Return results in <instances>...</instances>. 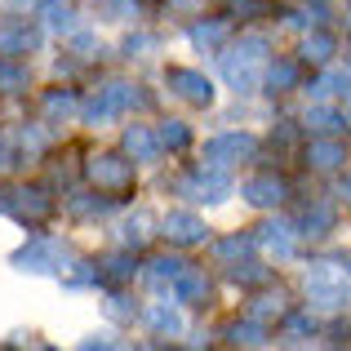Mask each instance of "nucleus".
I'll return each instance as SVG.
<instances>
[{
	"label": "nucleus",
	"instance_id": "4c0bfd02",
	"mask_svg": "<svg viewBox=\"0 0 351 351\" xmlns=\"http://www.w3.org/2000/svg\"><path fill=\"white\" fill-rule=\"evenodd\" d=\"M103 14L125 23V18H134V0H103Z\"/></svg>",
	"mask_w": 351,
	"mask_h": 351
},
{
	"label": "nucleus",
	"instance_id": "1a4fd4ad",
	"mask_svg": "<svg viewBox=\"0 0 351 351\" xmlns=\"http://www.w3.org/2000/svg\"><path fill=\"white\" fill-rule=\"evenodd\" d=\"M0 209L23 218V223H40V218L53 214V200L45 196L40 187H18V191H9V196H0Z\"/></svg>",
	"mask_w": 351,
	"mask_h": 351
},
{
	"label": "nucleus",
	"instance_id": "58836bf2",
	"mask_svg": "<svg viewBox=\"0 0 351 351\" xmlns=\"http://www.w3.org/2000/svg\"><path fill=\"white\" fill-rule=\"evenodd\" d=\"M107 311H112L116 320H134V302H129L125 293H112V298H107Z\"/></svg>",
	"mask_w": 351,
	"mask_h": 351
},
{
	"label": "nucleus",
	"instance_id": "a878e982",
	"mask_svg": "<svg viewBox=\"0 0 351 351\" xmlns=\"http://www.w3.org/2000/svg\"><path fill=\"white\" fill-rule=\"evenodd\" d=\"M147 325H152L160 338H173V334H182V316L169 307V302H156V307L147 311Z\"/></svg>",
	"mask_w": 351,
	"mask_h": 351
},
{
	"label": "nucleus",
	"instance_id": "473e14b6",
	"mask_svg": "<svg viewBox=\"0 0 351 351\" xmlns=\"http://www.w3.org/2000/svg\"><path fill=\"white\" fill-rule=\"evenodd\" d=\"M160 147H169V152H187V147H191V129L182 125V120H165V125H160Z\"/></svg>",
	"mask_w": 351,
	"mask_h": 351
},
{
	"label": "nucleus",
	"instance_id": "7c9ffc66",
	"mask_svg": "<svg viewBox=\"0 0 351 351\" xmlns=\"http://www.w3.org/2000/svg\"><path fill=\"white\" fill-rule=\"evenodd\" d=\"M227 276H232L236 285H263V280H271V271H267L263 263H249V258L232 263V267H227Z\"/></svg>",
	"mask_w": 351,
	"mask_h": 351
},
{
	"label": "nucleus",
	"instance_id": "72a5a7b5",
	"mask_svg": "<svg viewBox=\"0 0 351 351\" xmlns=\"http://www.w3.org/2000/svg\"><path fill=\"white\" fill-rule=\"evenodd\" d=\"M45 14H49V27H53V32H71V27H76V23H71V18H76V14H71V5L49 0V5H45Z\"/></svg>",
	"mask_w": 351,
	"mask_h": 351
},
{
	"label": "nucleus",
	"instance_id": "4468645a",
	"mask_svg": "<svg viewBox=\"0 0 351 351\" xmlns=\"http://www.w3.org/2000/svg\"><path fill=\"white\" fill-rule=\"evenodd\" d=\"M125 156H134L138 165H152L160 156V134H152L147 125H129L125 129Z\"/></svg>",
	"mask_w": 351,
	"mask_h": 351
},
{
	"label": "nucleus",
	"instance_id": "20e7f679",
	"mask_svg": "<svg viewBox=\"0 0 351 351\" xmlns=\"http://www.w3.org/2000/svg\"><path fill=\"white\" fill-rule=\"evenodd\" d=\"M85 178L94 182L98 191H129L134 187V156H116V152L89 156L85 160Z\"/></svg>",
	"mask_w": 351,
	"mask_h": 351
},
{
	"label": "nucleus",
	"instance_id": "a19ab883",
	"mask_svg": "<svg viewBox=\"0 0 351 351\" xmlns=\"http://www.w3.org/2000/svg\"><path fill=\"white\" fill-rule=\"evenodd\" d=\"M143 49H156V36H129L125 40V53H143Z\"/></svg>",
	"mask_w": 351,
	"mask_h": 351
},
{
	"label": "nucleus",
	"instance_id": "c756f323",
	"mask_svg": "<svg viewBox=\"0 0 351 351\" xmlns=\"http://www.w3.org/2000/svg\"><path fill=\"white\" fill-rule=\"evenodd\" d=\"M316 334V320L311 316H285V329H280V343H289V347H298V343H307V338Z\"/></svg>",
	"mask_w": 351,
	"mask_h": 351
},
{
	"label": "nucleus",
	"instance_id": "de8ad7c7",
	"mask_svg": "<svg viewBox=\"0 0 351 351\" xmlns=\"http://www.w3.org/2000/svg\"><path fill=\"white\" fill-rule=\"evenodd\" d=\"M347 191H351V182H347Z\"/></svg>",
	"mask_w": 351,
	"mask_h": 351
},
{
	"label": "nucleus",
	"instance_id": "ea45409f",
	"mask_svg": "<svg viewBox=\"0 0 351 351\" xmlns=\"http://www.w3.org/2000/svg\"><path fill=\"white\" fill-rule=\"evenodd\" d=\"M200 9H205V0H169V14H200Z\"/></svg>",
	"mask_w": 351,
	"mask_h": 351
},
{
	"label": "nucleus",
	"instance_id": "79ce46f5",
	"mask_svg": "<svg viewBox=\"0 0 351 351\" xmlns=\"http://www.w3.org/2000/svg\"><path fill=\"white\" fill-rule=\"evenodd\" d=\"M232 14L254 18V14H263V5H258V0H232Z\"/></svg>",
	"mask_w": 351,
	"mask_h": 351
},
{
	"label": "nucleus",
	"instance_id": "2eb2a0df",
	"mask_svg": "<svg viewBox=\"0 0 351 351\" xmlns=\"http://www.w3.org/2000/svg\"><path fill=\"white\" fill-rule=\"evenodd\" d=\"M173 298L187 302V307H205V298H209V276L200 271V267H187V271L178 276V285H173Z\"/></svg>",
	"mask_w": 351,
	"mask_h": 351
},
{
	"label": "nucleus",
	"instance_id": "49530a36",
	"mask_svg": "<svg viewBox=\"0 0 351 351\" xmlns=\"http://www.w3.org/2000/svg\"><path fill=\"white\" fill-rule=\"evenodd\" d=\"M143 5H156V0H143Z\"/></svg>",
	"mask_w": 351,
	"mask_h": 351
},
{
	"label": "nucleus",
	"instance_id": "aec40b11",
	"mask_svg": "<svg viewBox=\"0 0 351 351\" xmlns=\"http://www.w3.org/2000/svg\"><path fill=\"white\" fill-rule=\"evenodd\" d=\"M40 112H45L49 125H62L67 116L80 112V103H76V94H71V89H49V94H45V103H40Z\"/></svg>",
	"mask_w": 351,
	"mask_h": 351
},
{
	"label": "nucleus",
	"instance_id": "6e6552de",
	"mask_svg": "<svg viewBox=\"0 0 351 351\" xmlns=\"http://www.w3.org/2000/svg\"><path fill=\"white\" fill-rule=\"evenodd\" d=\"M40 27L27 18H5L0 23V58H18V53H36L40 49Z\"/></svg>",
	"mask_w": 351,
	"mask_h": 351
},
{
	"label": "nucleus",
	"instance_id": "6ab92c4d",
	"mask_svg": "<svg viewBox=\"0 0 351 351\" xmlns=\"http://www.w3.org/2000/svg\"><path fill=\"white\" fill-rule=\"evenodd\" d=\"M258 245H267L276 258H293L298 240H293V227H285V223H263V227H258Z\"/></svg>",
	"mask_w": 351,
	"mask_h": 351
},
{
	"label": "nucleus",
	"instance_id": "c85d7f7f",
	"mask_svg": "<svg viewBox=\"0 0 351 351\" xmlns=\"http://www.w3.org/2000/svg\"><path fill=\"white\" fill-rule=\"evenodd\" d=\"M316 98H347L351 94V71H325V76L311 85Z\"/></svg>",
	"mask_w": 351,
	"mask_h": 351
},
{
	"label": "nucleus",
	"instance_id": "0eeeda50",
	"mask_svg": "<svg viewBox=\"0 0 351 351\" xmlns=\"http://www.w3.org/2000/svg\"><path fill=\"white\" fill-rule=\"evenodd\" d=\"M62 258H67V249H62L58 240H27L14 254V267L40 276V271H62Z\"/></svg>",
	"mask_w": 351,
	"mask_h": 351
},
{
	"label": "nucleus",
	"instance_id": "cd10ccee",
	"mask_svg": "<svg viewBox=\"0 0 351 351\" xmlns=\"http://www.w3.org/2000/svg\"><path fill=\"white\" fill-rule=\"evenodd\" d=\"M98 276H103L107 285H125V280H134V258H129V254H107L103 263H98Z\"/></svg>",
	"mask_w": 351,
	"mask_h": 351
},
{
	"label": "nucleus",
	"instance_id": "37998d69",
	"mask_svg": "<svg viewBox=\"0 0 351 351\" xmlns=\"http://www.w3.org/2000/svg\"><path fill=\"white\" fill-rule=\"evenodd\" d=\"M80 347H85V351H94V347H116V338H112V334H89Z\"/></svg>",
	"mask_w": 351,
	"mask_h": 351
},
{
	"label": "nucleus",
	"instance_id": "e433bc0d",
	"mask_svg": "<svg viewBox=\"0 0 351 351\" xmlns=\"http://www.w3.org/2000/svg\"><path fill=\"white\" fill-rule=\"evenodd\" d=\"M147 227H152V218H147V214H134V218H129V223H125V245H143V240H147Z\"/></svg>",
	"mask_w": 351,
	"mask_h": 351
},
{
	"label": "nucleus",
	"instance_id": "f03ea898",
	"mask_svg": "<svg viewBox=\"0 0 351 351\" xmlns=\"http://www.w3.org/2000/svg\"><path fill=\"white\" fill-rule=\"evenodd\" d=\"M347 258H329V263H316L307 271V298L311 307H325V311H343L351 307V285H347V271H343Z\"/></svg>",
	"mask_w": 351,
	"mask_h": 351
},
{
	"label": "nucleus",
	"instance_id": "a211bd4d",
	"mask_svg": "<svg viewBox=\"0 0 351 351\" xmlns=\"http://www.w3.org/2000/svg\"><path fill=\"white\" fill-rule=\"evenodd\" d=\"M227 343H232V347H267L271 334H267L263 320L245 316V320H232V325H227Z\"/></svg>",
	"mask_w": 351,
	"mask_h": 351
},
{
	"label": "nucleus",
	"instance_id": "f3484780",
	"mask_svg": "<svg viewBox=\"0 0 351 351\" xmlns=\"http://www.w3.org/2000/svg\"><path fill=\"white\" fill-rule=\"evenodd\" d=\"M334 223H338V214H334V205H325V200H316V205H307L302 209V218H298V232L302 236H329L334 232Z\"/></svg>",
	"mask_w": 351,
	"mask_h": 351
},
{
	"label": "nucleus",
	"instance_id": "a18cd8bd",
	"mask_svg": "<svg viewBox=\"0 0 351 351\" xmlns=\"http://www.w3.org/2000/svg\"><path fill=\"white\" fill-rule=\"evenodd\" d=\"M14 5H36V0H14Z\"/></svg>",
	"mask_w": 351,
	"mask_h": 351
},
{
	"label": "nucleus",
	"instance_id": "423d86ee",
	"mask_svg": "<svg viewBox=\"0 0 351 351\" xmlns=\"http://www.w3.org/2000/svg\"><path fill=\"white\" fill-rule=\"evenodd\" d=\"M254 156H258L254 134H218L205 143V165H214V169H232V165L254 160Z\"/></svg>",
	"mask_w": 351,
	"mask_h": 351
},
{
	"label": "nucleus",
	"instance_id": "5701e85b",
	"mask_svg": "<svg viewBox=\"0 0 351 351\" xmlns=\"http://www.w3.org/2000/svg\"><path fill=\"white\" fill-rule=\"evenodd\" d=\"M254 245H258V236H227V240H218V245H214V258H218V263H223V267H232V263H240V258H249V254H254Z\"/></svg>",
	"mask_w": 351,
	"mask_h": 351
},
{
	"label": "nucleus",
	"instance_id": "c03bdc74",
	"mask_svg": "<svg viewBox=\"0 0 351 351\" xmlns=\"http://www.w3.org/2000/svg\"><path fill=\"white\" fill-rule=\"evenodd\" d=\"M9 165H14V152H9V147L0 143V169H9Z\"/></svg>",
	"mask_w": 351,
	"mask_h": 351
},
{
	"label": "nucleus",
	"instance_id": "ddd939ff",
	"mask_svg": "<svg viewBox=\"0 0 351 351\" xmlns=\"http://www.w3.org/2000/svg\"><path fill=\"white\" fill-rule=\"evenodd\" d=\"M160 232L169 236V245H205V240H209V227H205V218L187 214V209H173V214H165Z\"/></svg>",
	"mask_w": 351,
	"mask_h": 351
},
{
	"label": "nucleus",
	"instance_id": "f8f14e48",
	"mask_svg": "<svg viewBox=\"0 0 351 351\" xmlns=\"http://www.w3.org/2000/svg\"><path fill=\"white\" fill-rule=\"evenodd\" d=\"M302 160H307L311 169H320V173H334V169L347 165V143L338 134H320V138H311V147L302 152Z\"/></svg>",
	"mask_w": 351,
	"mask_h": 351
},
{
	"label": "nucleus",
	"instance_id": "b1692460",
	"mask_svg": "<svg viewBox=\"0 0 351 351\" xmlns=\"http://www.w3.org/2000/svg\"><path fill=\"white\" fill-rule=\"evenodd\" d=\"M249 316H254V320H263V325H267L271 316L280 320V316H289V298H285L280 289H276V293H258V298L249 302Z\"/></svg>",
	"mask_w": 351,
	"mask_h": 351
},
{
	"label": "nucleus",
	"instance_id": "f257e3e1",
	"mask_svg": "<svg viewBox=\"0 0 351 351\" xmlns=\"http://www.w3.org/2000/svg\"><path fill=\"white\" fill-rule=\"evenodd\" d=\"M267 36H240V45L223 53V76L236 94H254L258 80H263V67H267Z\"/></svg>",
	"mask_w": 351,
	"mask_h": 351
},
{
	"label": "nucleus",
	"instance_id": "393cba45",
	"mask_svg": "<svg viewBox=\"0 0 351 351\" xmlns=\"http://www.w3.org/2000/svg\"><path fill=\"white\" fill-rule=\"evenodd\" d=\"M334 49H338V45H334V36H329V32H311L307 40H302V62H316V67H325V62L334 58Z\"/></svg>",
	"mask_w": 351,
	"mask_h": 351
},
{
	"label": "nucleus",
	"instance_id": "39448f33",
	"mask_svg": "<svg viewBox=\"0 0 351 351\" xmlns=\"http://www.w3.org/2000/svg\"><path fill=\"white\" fill-rule=\"evenodd\" d=\"M178 191H182L187 200H205V205H218V200L232 196V178H227V169L200 165V169H191L187 178L178 182Z\"/></svg>",
	"mask_w": 351,
	"mask_h": 351
},
{
	"label": "nucleus",
	"instance_id": "412c9836",
	"mask_svg": "<svg viewBox=\"0 0 351 351\" xmlns=\"http://www.w3.org/2000/svg\"><path fill=\"white\" fill-rule=\"evenodd\" d=\"M191 263H182V258H152L147 263V280H152V289H165V285H178V276Z\"/></svg>",
	"mask_w": 351,
	"mask_h": 351
},
{
	"label": "nucleus",
	"instance_id": "f704fd0d",
	"mask_svg": "<svg viewBox=\"0 0 351 351\" xmlns=\"http://www.w3.org/2000/svg\"><path fill=\"white\" fill-rule=\"evenodd\" d=\"M107 209H112V200H85V196L71 200V214L76 218H103Z\"/></svg>",
	"mask_w": 351,
	"mask_h": 351
},
{
	"label": "nucleus",
	"instance_id": "4be33fe9",
	"mask_svg": "<svg viewBox=\"0 0 351 351\" xmlns=\"http://www.w3.org/2000/svg\"><path fill=\"white\" fill-rule=\"evenodd\" d=\"M227 32H232V23H227V18H209V23H196V27H191V45H196V49H218V45L227 40Z\"/></svg>",
	"mask_w": 351,
	"mask_h": 351
},
{
	"label": "nucleus",
	"instance_id": "9b49d317",
	"mask_svg": "<svg viewBox=\"0 0 351 351\" xmlns=\"http://www.w3.org/2000/svg\"><path fill=\"white\" fill-rule=\"evenodd\" d=\"M240 196H245L254 209H276V205L289 200V182H285L280 173H254V178L240 187Z\"/></svg>",
	"mask_w": 351,
	"mask_h": 351
},
{
	"label": "nucleus",
	"instance_id": "bb28decb",
	"mask_svg": "<svg viewBox=\"0 0 351 351\" xmlns=\"http://www.w3.org/2000/svg\"><path fill=\"white\" fill-rule=\"evenodd\" d=\"M302 125H307L311 134H338V138H343V116H338L334 107H307Z\"/></svg>",
	"mask_w": 351,
	"mask_h": 351
},
{
	"label": "nucleus",
	"instance_id": "dca6fc26",
	"mask_svg": "<svg viewBox=\"0 0 351 351\" xmlns=\"http://www.w3.org/2000/svg\"><path fill=\"white\" fill-rule=\"evenodd\" d=\"M263 85L267 94H289V89H298V62L293 58H276L263 67Z\"/></svg>",
	"mask_w": 351,
	"mask_h": 351
},
{
	"label": "nucleus",
	"instance_id": "9d476101",
	"mask_svg": "<svg viewBox=\"0 0 351 351\" xmlns=\"http://www.w3.org/2000/svg\"><path fill=\"white\" fill-rule=\"evenodd\" d=\"M169 89L191 107H209L214 103V80L205 71H191V67H169Z\"/></svg>",
	"mask_w": 351,
	"mask_h": 351
},
{
	"label": "nucleus",
	"instance_id": "2f4dec72",
	"mask_svg": "<svg viewBox=\"0 0 351 351\" xmlns=\"http://www.w3.org/2000/svg\"><path fill=\"white\" fill-rule=\"evenodd\" d=\"M27 67L23 62H14V58H0V89L5 94H18V89H27Z\"/></svg>",
	"mask_w": 351,
	"mask_h": 351
},
{
	"label": "nucleus",
	"instance_id": "7ed1b4c3",
	"mask_svg": "<svg viewBox=\"0 0 351 351\" xmlns=\"http://www.w3.org/2000/svg\"><path fill=\"white\" fill-rule=\"evenodd\" d=\"M143 103H147V98L138 94L134 85H125V80H112V85H103L98 94H89L85 103H80V116H85V125H103V120L129 112V107H143Z\"/></svg>",
	"mask_w": 351,
	"mask_h": 351
},
{
	"label": "nucleus",
	"instance_id": "c9c22d12",
	"mask_svg": "<svg viewBox=\"0 0 351 351\" xmlns=\"http://www.w3.org/2000/svg\"><path fill=\"white\" fill-rule=\"evenodd\" d=\"M103 276H98V263H76V271L67 276V285L71 289H85V285H98Z\"/></svg>",
	"mask_w": 351,
	"mask_h": 351
}]
</instances>
